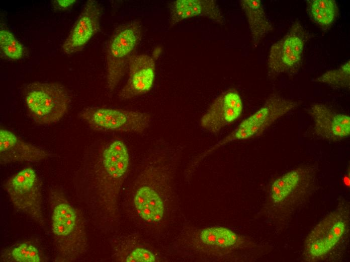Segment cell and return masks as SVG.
I'll use <instances>...</instances> for the list:
<instances>
[{
	"label": "cell",
	"instance_id": "1",
	"mask_svg": "<svg viewBox=\"0 0 350 262\" xmlns=\"http://www.w3.org/2000/svg\"><path fill=\"white\" fill-rule=\"evenodd\" d=\"M349 214L347 209H337L321 220L307 235L303 257L307 261L329 260L335 256L348 238Z\"/></svg>",
	"mask_w": 350,
	"mask_h": 262
},
{
	"label": "cell",
	"instance_id": "2",
	"mask_svg": "<svg viewBox=\"0 0 350 262\" xmlns=\"http://www.w3.org/2000/svg\"><path fill=\"white\" fill-rule=\"evenodd\" d=\"M142 34L141 23L135 20L119 26L110 38L106 49L107 87L110 94L128 70L130 59L135 54Z\"/></svg>",
	"mask_w": 350,
	"mask_h": 262
},
{
	"label": "cell",
	"instance_id": "3",
	"mask_svg": "<svg viewBox=\"0 0 350 262\" xmlns=\"http://www.w3.org/2000/svg\"><path fill=\"white\" fill-rule=\"evenodd\" d=\"M27 108L35 121L49 124L60 120L68 110L70 98L66 88L56 82H34L25 89Z\"/></svg>",
	"mask_w": 350,
	"mask_h": 262
},
{
	"label": "cell",
	"instance_id": "4",
	"mask_svg": "<svg viewBox=\"0 0 350 262\" xmlns=\"http://www.w3.org/2000/svg\"><path fill=\"white\" fill-rule=\"evenodd\" d=\"M297 106L296 102L278 95L271 96L259 109L243 120L232 132L212 146L210 150L213 152L231 142L260 135L277 119Z\"/></svg>",
	"mask_w": 350,
	"mask_h": 262
},
{
	"label": "cell",
	"instance_id": "5",
	"mask_svg": "<svg viewBox=\"0 0 350 262\" xmlns=\"http://www.w3.org/2000/svg\"><path fill=\"white\" fill-rule=\"evenodd\" d=\"M78 116L95 130L139 134L149 127L151 120L145 112L106 107L86 108Z\"/></svg>",
	"mask_w": 350,
	"mask_h": 262
},
{
	"label": "cell",
	"instance_id": "6",
	"mask_svg": "<svg viewBox=\"0 0 350 262\" xmlns=\"http://www.w3.org/2000/svg\"><path fill=\"white\" fill-rule=\"evenodd\" d=\"M5 187L18 210L45 224L41 183L34 169L29 167L21 170L7 181Z\"/></svg>",
	"mask_w": 350,
	"mask_h": 262
},
{
	"label": "cell",
	"instance_id": "7",
	"mask_svg": "<svg viewBox=\"0 0 350 262\" xmlns=\"http://www.w3.org/2000/svg\"><path fill=\"white\" fill-rule=\"evenodd\" d=\"M308 38L300 22H294L288 32L270 48L267 62L270 72L280 74L295 70L301 62Z\"/></svg>",
	"mask_w": 350,
	"mask_h": 262
},
{
	"label": "cell",
	"instance_id": "8",
	"mask_svg": "<svg viewBox=\"0 0 350 262\" xmlns=\"http://www.w3.org/2000/svg\"><path fill=\"white\" fill-rule=\"evenodd\" d=\"M314 172L307 167L292 169L277 178L272 182L270 199L278 207L294 205L309 192L313 186Z\"/></svg>",
	"mask_w": 350,
	"mask_h": 262
},
{
	"label": "cell",
	"instance_id": "9",
	"mask_svg": "<svg viewBox=\"0 0 350 262\" xmlns=\"http://www.w3.org/2000/svg\"><path fill=\"white\" fill-rule=\"evenodd\" d=\"M242 110L243 103L238 93L233 89L227 90L211 104L201 118L200 125L211 134H218L236 121Z\"/></svg>",
	"mask_w": 350,
	"mask_h": 262
},
{
	"label": "cell",
	"instance_id": "10",
	"mask_svg": "<svg viewBox=\"0 0 350 262\" xmlns=\"http://www.w3.org/2000/svg\"><path fill=\"white\" fill-rule=\"evenodd\" d=\"M103 10L98 2L89 0L62 45L63 51L72 54L80 51L100 30Z\"/></svg>",
	"mask_w": 350,
	"mask_h": 262
},
{
	"label": "cell",
	"instance_id": "11",
	"mask_svg": "<svg viewBox=\"0 0 350 262\" xmlns=\"http://www.w3.org/2000/svg\"><path fill=\"white\" fill-rule=\"evenodd\" d=\"M157 57L134 54L128 64V80L120 91L121 100H128L148 93L153 87Z\"/></svg>",
	"mask_w": 350,
	"mask_h": 262
},
{
	"label": "cell",
	"instance_id": "12",
	"mask_svg": "<svg viewBox=\"0 0 350 262\" xmlns=\"http://www.w3.org/2000/svg\"><path fill=\"white\" fill-rule=\"evenodd\" d=\"M49 156L45 150L27 143L12 132L0 129V162H38Z\"/></svg>",
	"mask_w": 350,
	"mask_h": 262
},
{
	"label": "cell",
	"instance_id": "13",
	"mask_svg": "<svg viewBox=\"0 0 350 262\" xmlns=\"http://www.w3.org/2000/svg\"><path fill=\"white\" fill-rule=\"evenodd\" d=\"M309 114L314 120L315 133L324 139L337 140L350 135V117L337 113L322 104L310 107Z\"/></svg>",
	"mask_w": 350,
	"mask_h": 262
},
{
	"label": "cell",
	"instance_id": "14",
	"mask_svg": "<svg viewBox=\"0 0 350 262\" xmlns=\"http://www.w3.org/2000/svg\"><path fill=\"white\" fill-rule=\"evenodd\" d=\"M202 16L222 25L224 17L217 2L213 0H176L169 6V25L172 27L180 22Z\"/></svg>",
	"mask_w": 350,
	"mask_h": 262
},
{
	"label": "cell",
	"instance_id": "15",
	"mask_svg": "<svg viewBox=\"0 0 350 262\" xmlns=\"http://www.w3.org/2000/svg\"><path fill=\"white\" fill-rule=\"evenodd\" d=\"M77 216L74 208L66 203H61L54 208L52 215V230L61 248L71 252V242L76 231Z\"/></svg>",
	"mask_w": 350,
	"mask_h": 262
},
{
	"label": "cell",
	"instance_id": "16",
	"mask_svg": "<svg viewBox=\"0 0 350 262\" xmlns=\"http://www.w3.org/2000/svg\"><path fill=\"white\" fill-rule=\"evenodd\" d=\"M133 202L139 216L149 222H157L163 218L164 206L162 199L152 187L144 185L136 191Z\"/></svg>",
	"mask_w": 350,
	"mask_h": 262
},
{
	"label": "cell",
	"instance_id": "17",
	"mask_svg": "<svg viewBox=\"0 0 350 262\" xmlns=\"http://www.w3.org/2000/svg\"><path fill=\"white\" fill-rule=\"evenodd\" d=\"M240 5L249 26L252 41L254 45L259 42L273 30L262 3L260 0H242Z\"/></svg>",
	"mask_w": 350,
	"mask_h": 262
},
{
	"label": "cell",
	"instance_id": "18",
	"mask_svg": "<svg viewBox=\"0 0 350 262\" xmlns=\"http://www.w3.org/2000/svg\"><path fill=\"white\" fill-rule=\"evenodd\" d=\"M200 245L219 249H230L243 245V238L231 229L221 226L209 227L198 233Z\"/></svg>",
	"mask_w": 350,
	"mask_h": 262
},
{
	"label": "cell",
	"instance_id": "19",
	"mask_svg": "<svg viewBox=\"0 0 350 262\" xmlns=\"http://www.w3.org/2000/svg\"><path fill=\"white\" fill-rule=\"evenodd\" d=\"M309 12L312 19L323 27L330 26L338 13L333 0H311L308 1Z\"/></svg>",
	"mask_w": 350,
	"mask_h": 262
},
{
	"label": "cell",
	"instance_id": "20",
	"mask_svg": "<svg viewBox=\"0 0 350 262\" xmlns=\"http://www.w3.org/2000/svg\"><path fill=\"white\" fill-rule=\"evenodd\" d=\"M314 81L338 88H349L350 84L349 60L337 69L327 71Z\"/></svg>",
	"mask_w": 350,
	"mask_h": 262
},
{
	"label": "cell",
	"instance_id": "21",
	"mask_svg": "<svg viewBox=\"0 0 350 262\" xmlns=\"http://www.w3.org/2000/svg\"><path fill=\"white\" fill-rule=\"evenodd\" d=\"M0 48L6 56L12 60H18L24 54L22 44L9 29L2 27L0 29Z\"/></svg>",
	"mask_w": 350,
	"mask_h": 262
},
{
	"label": "cell",
	"instance_id": "22",
	"mask_svg": "<svg viewBox=\"0 0 350 262\" xmlns=\"http://www.w3.org/2000/svg\"><path fill=\"white\" fill-rule=\"evenodd\" d=\"M13 258L18 262H40L41 261L38 249L34 245L23 243L11 251Z\"/></svg>",
	"mask_w": 350,
	"mask_h": 262
},
{
	"label": "cell",
	"instance_id": "23",
	"mask_svg": "<svg viewBox=\"0 0 350 262\" xmlns=\"http://www.w3.org/2000/svg\"><path fill=\"white\" fill-rule=\"evenodd\" d=\"M154 254L147 249L136 248L133 250L126 258L127 262H154Z\"/></svg>",
	"mask_w": 350,
	"mask_h": 262
},
{
	"label": "cell",
	"instance_id": "24",
	"mask_svg": "<svg viewBox=\"0 0 350 262\" xmlns=\"http://www.w3.org/2000/svg\"><path fill=\"white\" fill-rule=\"evenodd\" d=\"M76 2V0H55L52 4L55 10L64 11L72 7Z\"/></svg>",
	"mask_w": 350,
	"mask_h": 262
}]
</instances>
